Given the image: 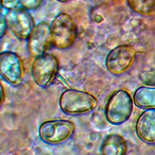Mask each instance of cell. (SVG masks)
<instances>
[{
  "instance_id": "obj_1",
  "label": "cell",
  "mask_w": 155,
  "mask_h": 155,
  "mask_svg": "<svg viewBox=\"0 0 155 155\" xmlns=\"http://www.w3.org/2000/svg\"><path fill=\"white\" fill-rule=\"evenodd\" d=\"M53 45L58 49L70 48L76 41L78 27L73 18L68 13L62 12L57 15L50 24Z\"/></svg>"
},
{
  "instance_id": "obj_2",
  "label": "cell",
  "mask_w": 155,
  "mask_h": 155,
  "mask_svg": "<svg viewBox=\"0 0 155 155\" xmlns=\"http://www.w3.org/2000/svg\"><path fill=\"white\" fill-rule=\"evenodd\" d=\"M97 100L91 93L76 89H67L61 95L59 106L61 110L70 115L83 114L93 110Z\"/></svg>"
},
{
  "instance_id": "obj_3",
  "label": "cell",
  "mask_w": 155,
  "mask_h": 155,
  "mask_svg": "<svg viewBox=\"0 0 155 155\" xmlns=\"http://www.w3.org/2000/svg\"><path fill=\"white\" fill-rule=\"evenodd\" d=\"M133 111V99L125 90L114 92L105 106L106 119L111 124L120 125L127 121Z\"/></svg>"
},
{
  "instance_id": "obj_4",
  "label": "cell",
  "mask_w": 155,
  "mask_h": 155,
  "mask_svg": "<svg viewBox=\"0 0 155 155\" xmlns=\"http://www.w3.org/2000/svg\"><path fill=\"white\" fill-rule=\"evenodd\" d=\"M59 68L58 58L45 53L35 58L31 65V75L35 84L45 88L50 85L56 77Z\"/></svg>"
},
{
  "instance_id": "obj_5",
  "label": "cell",
  "mask_w": 155,
  "mask_h": 155,
  "mask_svg": "<svg viewBox=\"0 0 155 155\" xmlns=\"http://www.w3.org/2000/svg\"><path fill=\"white\" fill-rule=\"evenodd\" d=\"M75 131L74 124L69 120L56 119L43 122L39 128V136L44 142L58 145L68 140Z\"/></svg>"
},
{
  "instance_id": "obj_6",
  "label": "cell",
  "mask_w": 155,
  "mask_h": 155,
  "mask_svg": "<svg viewBox=\"0 0 155 155\" xmlns=\"http://www.w3.org/2000/svg\"><path fill=\"white\" fill-rule=\"evenodd\" d=\"M136 50L129 44H122L113 48L107 54L105 65L113 74L120 75L127 72L134 64Z\"/></svg>"
},
{
  "instance_id": "obj_7",
  "label": "cell",
  "mask_w": 155,
  "mask_h": 155,
  "mask_svg": "<svg viewBox=\"0 0 155 155\" xmlns=\"http://www.w3.org/2000/svg\"><path fill=\"white\" fill-rule=\"evenodd\" d=\"M5 16L8 28L12 33L20 39H27L35 26L28 10L18 6L8 10Z\"/></svg>"
},
{
  "instance_id": "obj_8",
  "label": "cell",
  "mask_w": 155,
  "mask_h": 155,
  "mask_svg": "<svg viewBox=\"0 0 155 155\" xmlns=\"http://www.w3.org/2000/svg\"><path fill=\"white\" fill-rule=\"evenodd\" d=\"M0 73L10 84L19 85L24 78V67L21 58L13 51L2 52L0 54Z\"/></svg>"
},
{
  "instance_id": "obj_9",
  "label": "cell",
  "mask_w": 155,
  "mask_h": 155,
  "mask_svg": "<svg viewBox=\"0 0 155 155\" xmlns=\"http://www.w3.org/2000/svg\"><path fill=\"white\" fill-rule=\"evenodd\" d=\"M52 42L50 25L42 21L36 25L27 39V49L34 58L47 52Z\"/></svg>"
},
{
  "instance_id": "obj_10",
  "label": "cell",
  "mask_w": 155,
  "mask_h": 155,
  "mask_svg": "<svg viewBox=\"0 0 155 155\" xmlns=\"http://www.w3.org/2000/svg\"><path fill=\"white\" fill-rule=\"evenodd\" d=\"M136 131L142 141L155 142V108H148L139 116L136 124Z\"/></svg>"
},
{
  "instance_id": "obj_11",
  "label": "cell",
  "mask_w": 155,
  "mask_h": 155,
  "mask_svg": "<svg viewBox=\"0 0 155 155\" xmlns=\"http://www.w3.org/2000/svg\"><path fill=\"white\" fill-rule=\"evenodd\" d=\"M127 150L125 139L120 134L111 133L104 140L101 147V153L104 155H123Z\"/></svg>"
},
{
  "instance_id": "obj_12",
  "label": "cell",
  "mask_w": 155,
  "mask_h": 155,
  "mask_svg": "<svg viewBox=\"0 0 155 155\" xmlns=\"http://www.w3.org/2000/svg\"><path fill=\"white\" fill-rule=\"evenodd\" d=\"M135 105L142 108L155 107V87H140L134 93Z\"/></svg>"
},
{
  "instance_id": "obj_13",
  "label": "cell",
  "mask_w": 155,
  "mask_h": 155,
  "mask_svg": "<svg viewBox=\"0 0 155 155\" xmlns=\"http://www.w3.org/2000/svg\"><path fill=\"white\" fill-rule=\"evenodd\" d=\"M129 7L143 16L155 15V0H127Z\"/></svg>"
},
{
  "instance_id": "obj_14",
  "label": "cell",
  "mask_w": 155,
  "mask_h": 155,
  "mask_svg": "<svg viewBox=\"0 0 155 155\" xmlns=\"http://www.w3.org/2000/svg\"><path fill=\"white\" fill-rule=\"evenodd\" d=\"M140 79L147 85H155V70L151 69L145 71L140 74Z\"/></svg>"
},
{
  "instance_id": "obj_15",
  "label": "cell",
  "mask_w": 155,
  "mask_h": 155,
  "mask_svg": "<svg viewBox=\"0 0 155 155\" xmlns=\"http://www.w3.org/2000/svg\"><path fill=\"white\" fill-rule=\"evenodd\" d=\"M43 1L44 0H20V4L28 10H32L39 8Z\"/></svg>"
},
{
  "instance_id": "obj_16",
  "label": "cell",
  "mask_w": 155,
  "mask_h": 155,
  "mask_svg": "<svg viewBox=\"0 0 155 155\" xmlns=\"http://www.w3.org/2000/svg\"><path fill=\"white\" fill-rule=\"evenodd\" d=\"M1 7L7 10L15 8L20 4V0H1Z\"/></svg>"
},
{
  "instance_id": "obj_17",
  "label": "cell",
  "mask_w": 155,
  "mask_h": 155,
  "mask_svg": "<svg viewBox=\"0 0 155 155\" xmlns=\"http://www.w3.org/2000/svg\"><path fill=\"white\" fill-rule=\"evenodd\" d=\"M1 31H0V36L1 38H2L4 35H5L6 31L8 28L7 21L5 19V15H3L2 13L1 14Z\"/></svg>"
},
{
  "instance_id": "obj_18",
  "label": "cell",
  "mask_w": 155,
  "mask_h": 155,
  "mask_svg": "<svg viewBox=\"0 0 155 155\" xmlns=\"http://www.w3.org/2000/svg\"><path fill=\"white\" fill-rule=\"evenodd\" d=\"M4 89H3V86L2 85V84H1V105L2 104L3 102H4V97L5 96L4 95Z\"/></svg>"
},
{
  "instance_id": "obj_19",
  "label": "cell",
  "mask_w": 155,
  "mask_h": 155,
  "mask_svg": "<svg viewBox=\"0 0 155 155\" xmlns=\"http://www.w3.org/2000/svg\"><path fill=\"white\" fill-rule=\"evenodd\" d=\"M59 2H69L71 0H57Z\"/></svg>"
}]
</instances>
